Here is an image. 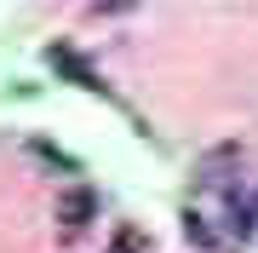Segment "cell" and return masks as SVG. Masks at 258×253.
Segmentation results:
<instances>
[{
  "instance_id": "cell-1",
  "label": "cell",
  "mask_w": 258,
  "mask_h": 253,
  "mask_svg": "<svg viewBox=\"0 0 258 253\" xmlns=\"http://www.w3.org/2000/svg\"><path fill=\"white\" fill-rule=\"evenodd\" d=\"M98 219V190L92 184H69L63 196H57V225L63 230H81V225H92Z\"/></svg>"
},
{
  "instance_id": "cell-2",
  "label": "cell",
  "mask_w": 258,
  "mask_h": 253,
  "mask_svg": "<svg viewBox=\"0 0 258 253\" xmlns=\"http://www.w3.org/2000/svg\"><path fill=\"white\" fill-rule=\"evenodd\" d=\"M46 64H52V69H63V75H69V81H81V86H86V92H103V81H98V75H92V69H86V64H81V52H75V46H52V52H46Z\"/></svg>"
},
{
  "instance_id": "cell-3",
  "label": "cell",
  "mask_w": 258,
  "mask_h": 253,
  "mask_svg": "<svg viewBox=\"0 0 258 253\" xmlns=\"http://www.w3.org/2000/svg\"><path fill=\"white\" fill-rule=\"evenodd\" d=\"M109 253H149V236H144L138 225H120V230L109 236Z\"/></svg>"
},
{
  "instance_id": "cell-4",
  "label": "cell",
  "mask_w": 258,
  "mask_h": 253,
  "mask_svg": "<svg viewBox=\"0 0 258 253\" xmlns=\"http://www.w3.org/2000/svg\"><path fill=\"white\" fill-rule=\"evenodd\" d=\"M184 236H189V242L201 247V253H218V242H212V236H207V225H201V219H195V213L184 219Z\"/></svg>"
}]
</instances>
